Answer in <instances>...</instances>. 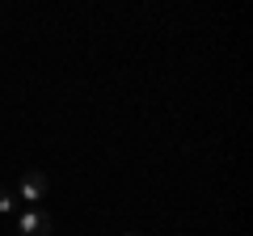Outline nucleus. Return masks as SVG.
<instances>
[{"label": "nucleus", "mask_w": 253, "mask_h": 236, "mask_svg": "<svg viewBox=\"0 0 253 236\" xmlns=\"http://www.w3.org/2000/svg\"><path fill=\"white\" fill-rule=\"evenodd\" d=\"M126 236H135V232H126Z\"/></svg>", "instance_id": "obj_4"}, {"label": "nucleus", "mask_w": 253, "mask_h": 236, "mask_svg": "<svg viewBox=\"0 0 253 236\" xmlns=\"http://www.w3.org/2000/svg\"><path fill=\"white\" fill-rule=\"evenodd\" d=\"M0 211L9 215V211H17V198H13V190H0Z\"/></svg>", "instance_id": "obj_3"}, {"label": "nucleus", "mask_w": 253, "mask_h": 236, "mask_svg": "<svg viewBox=\"0 0 253 236\" xmlns=\"http://www.w3.org/2000/svg\"><path fill=\"white\" fill-rule=\"evenodd\" d=\"M17 232H21V236H51V232H55L51 211H42V207H26V211L17 215Z\"/></svg>", "instance_id": "obj_2"}, {"label": "nucleus", "mask_w": 253, "mask_h": 236, "mask_svg": "<svg viewBox=\"0 0 253 236\" xmlns=\"http://www.w3.org/2000/svg\"><path fill=\"white\" fill-rule=\"evenodd\" d=\"M46 194H51V177H46V173H38V169H26V173H21V182H17V194H13V198H21L26 207H34V202H42Z\"/></svg>", "instance_id": "obj_1"}]
</instances>
